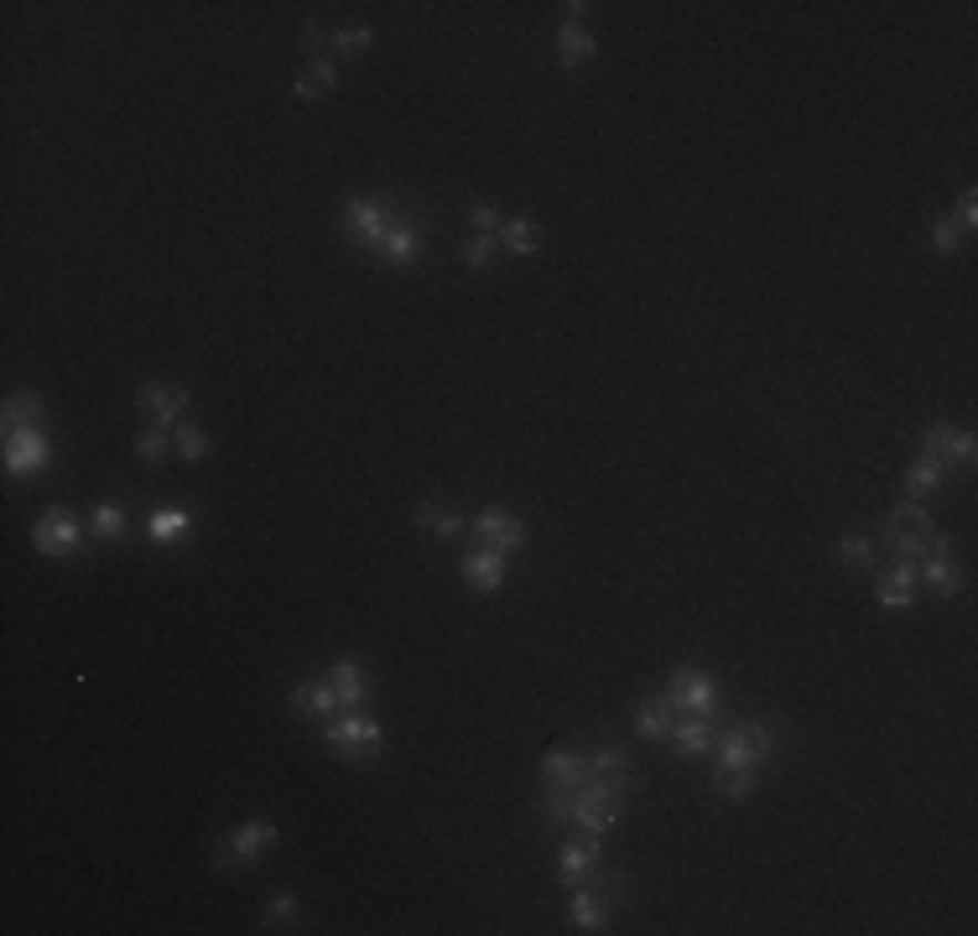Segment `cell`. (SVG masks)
<instances>
[{"label": "cell", "instance_id": "cell-26", "mask_svg": "<svg viewBox=\"0 0 978 936\" xmlns=\"http://www.w3.org/2000/svg\"><path fill=\"white\" fill-rule=\"evenodd\" d=\"M588 775H604V781H615V785H636V765H630V754L625 749H594L588 754Z\"/></svg>", "mask_w": 978, "mask_h": 936}, {"label": "cell", "instance_id": "cell-4", "mask_svg": "<svg viewBox=\"0 0 978 936\" xmlns=\"http://www.w3.org/2000/svg\"><path fill=\"white\" fill-rule=\"evenodd\" d=\"M667 698L677 713H698V718H713L719 713V681L698 671V666H677L667 681Z\"/></svg>", "mask_w": 978, "mask_h": 936}, {"label": "cell", "instance_id": "cell-20", "mask_svg": "<svg viewBox=\"0 0 978 936\" xmlns=\"http://www.w3.org/2000/svg\"><path fill=\"white\" fill-rule=\"evenodd\" d=\"M671 749L682 754V760H698V754H708V744H713V718H698V713H677V723H671Z\"/></svg>", "mask_w": 978, "mask_h": 936}, {"label": "cell", "instance_id": "cell-5", "mask_svg": "<svg viewBox=\"0 0 978 936\" xmlns=\"http://www.w3.org/2000/svg\"><path fill=\"white\" fill-rule=\"evenodd\" d=\"M391 224H395V208L385 204V198H349V204H343V235L354 239V245H370V250H375Z\"/></svg>", "mask_w": 978, "mask_h": 936}, {"label": "cell", "instance_id": "cell-25", "mask_svg": "<svg viewBox=\"0 0 978 936\" xmlns=\"http://www.w3.org/2000/svg\"><path fill=\"white\" fill-rule=\"evenodd\" d=\"M0 422H6V432H42V422H48V407H42V395H6V411H0Z\"/></svg>", "mask_w": 978, "mask_h": 936}, {"label": "cell", "instance_id": "cell-19", "mask_svg": "<svg viewBox=\"0 0 978 936\" xmlns=\"http://www.w3.org/2000/svg\"><path fill=\"white\" fill-rule=\"evenodd\" d=\"M308 42H312V63L297 73V84H292L297 100H318V94H328V89L339 84V69H333V58L318 48V32H312V27H308Z\"/></svg>", "mask_w": 978, "mask_h": 936}, {"label": "cell", "instance_id": "cell-12", "mask_svg": "<svg viewBox=\"0 0 978 936\" xmlns=\"http://www.w3.org/2000/svg\"><path fill=\"white\" fill-rule=\"evenodd\" d=\"M48 469V438L42 432H6V474L37 479Z\"/></svg>", "mask_w": 978, "mask_h": 936}, {"label": "cell", "instance_id": "cell-9", "mask_svg": "<svg viewBox=\"0 0 978 936\" xmlns=\"http://www.w3.org/2000/svg\"><path fill=\"white\" fill-rule=\"evenodd\" d=\"M136 407L146 411V422L172 432V426L183 422V411H188V391L183 385H162V380H146L136 391Z\"/></svg>", "mask_w": 978, "mask_h": 936}, {"label": "cell", "instance_id": "cell-27", "mask_svg": "<svg viewBox=\"0 0 978 936\" xmlns=\"http://www.w3.org/2000/svg\"><path fill=\"white\" fill-rule=\"evenodd\" d=\"M412 521L422 531H432V536H459V531H464V515L453 511V505H437V500H422L412 511Z\"/></svg>", "mask_w": 978, "mask_h": 936}, {"label": "cell", "instance_id": "cell-10", "mask_svg": "<svg viewBox=\"0 0 978 936\" xmlns=\"http://www.w3.org/2000/svg\"><path fill=\"white\" fill-rule=\"evenodd\" d=\"M922 453L953 463V469H974V453H978V448H974V432H968V426L931 422L927 432H922Z\"/></svg>", "mask_w": 978, "mask_h": 936}, {"label": "cell", "instance_id": "cell-39", "mask_svg": "<svg viewBox=\"0 0 978 936\" xmlns=\"http://www.w3.org/2000/svg\"><path fill=\"white\" fill-rule=\"evenodd\" d=\"M292 920H297V901H292V895H271V905H266V926L276 932V926H292Z\"/></svg>", "mask_w": 978, "mask_h": 936}, {"label": "cell", "instance_id": "cell-7", "mask_svg": "<svg viewBox=\"0 0 978 936\" xmlns=\"http://www.w3.org/2000/svg\"><path fill=\"white\" fill-rule=\"evenodd\" d=\"M276 837H281V833H276V822H245V827H235V833L219 843V853H214V868H219V874H229V868L250 864L256 853L271 848Z\"/></svg>", "mask_w": 978, "mask_h": 936}, {"label": "cell", "instance_id": "cell-31", "mask_svg": "<svg viewBox=\"0 0 978 936\" xmlns=\"http://www.w3.org/2000/svg\"><path fill=\"white\" fill-rule=\"evenodd\" d=\"M755 781H760V770H713V791H719L723 801H750L755 796Z\"/></svg>", "mask_w": 978, "mask_h": 936}, {"label": "cell", "instance_id": "cell-37", "mask_svg": "<svg viewBox=\"0 0 978 936\" xmlns=\"http://www.w3.org/2000/svg\"><path fill=\"white\" fill-rule=\"evenodd\" d=\"M136 453L146 463H162V459H167V432H162V426H146V432L136 438Z\"/></svg>", "mask_w": 978, "mask_h": 936}, {"label": "cell", "instance_id": "cell-13", "mask_svg": "<svg viewBox=\"0 0 978 936\" xmlns=\"http://www.w3.org/2000/svg\"><path fill=\"white\" fill-rule=\"evenodd\" d=\"M375 250L385 256V266H395V271L416 266V260H422V219H395Z\"/></svg>", "mask_w": 978, "mask_h": 936}, {"label": "cell", "instance_id": "cell-14", "mask_svg": "<svg viewBox=\"0 0 978 936\" xmlns=\"http://www.w3.org/2000/svg\"><path fill=\"white\" fill-rule=\"evenodd\" d=\"M557 864H563V880L567 885H584V880H594V868H599V833H567L563 853H557Z\"/></svg>", "mask_w": 978, "mask_h": 936}, {"label": "cell", "instance_id": "cell-35", "mask_svg": "<svg viewBox=\"0 0 978 936\" xmlns=\"http://www.w3.org/2000/svg\"><path fill=\"white\" fill-rule=\"evenodd\" d=\"M838 562H843V567H854V573L875 567V536H843V542H838Z\"/></svg>", "mask_w": 978, "mask_h": 936}, {"label": "cell", "instance_id": "cell-42", "mask_svg": "<svg viewBox=\"0 0 978 936\" xmlns=\"http://www.w3.org/2000/svg\"><path fill=\"white\" fill-rule=\"evenodd\" d=\"M469 219H474V229H480V235H495L500 224H505L495 204H474V208H469Z\"/></svg>", "mask_w": 978, "mask_h": 936}, {"label": "cell", "instance_id": "cell-2", "mask_svg": "<svg viewBox=\"0 0 978 936\" xmlns=\"http://www.w3.org/2000/svg\"><path fill=\"white\" fill-rule=\"evenodd\" d=\"M625 817V785L604 781V775H584L578 791H573V822L588 827V833H604Z\"/></svg>", "mask_w": 978, "mask_h": 936}, {"label": "cell", "instance_id": "cell-3", "mask_svg": "<svg viewBox=\"0 0 978 936\" xmlns=\"http://www.w3.org/2000/svg\"><path fill=\"white\" fill-rule=\"evenodd\" d=\"M771 749H775V729L760 723V718H750V723H739V729H729L719 739V765L723 770H760L771 760Z\"/></svg>", "mask_w": 978, "mask_h": 936}, {"label": "cell", "instance_id": "cell-34", "mask_svg": "<svg viewBox=\"0 0 978 936\" xmlns=\"http://www.w3.org/2000/svg\"><path fill=\"white\" fill-rule=\"evenodd\" d=\"M172 438H177V459L198 463L208 453V432L198 422H177V426H172Z\"/></svg>", "mask_w": 978, "mask_h": 936}, {"label": "cell", "instance_id": "cell-23", "mask_svg": "<svg viewBox=\"0 0 978 936\" xmlns=\"http://www.w3.org/2000/svg\"><path fill=\"white\" fill-rule=\"evenodd\" d=\"M879 536L891 542V552L900 562H922L931 552V542H937V531H931V526H891V521H885V531H879Z\"/></svg>", "mask_w": 978, "mask_h": 936}, {"label": "cell", "instance_id": "cell-6", "mask_svg": "<svg viewBox=\"0 0 978 936\" xmlns=\"http://www.w3.org/2000/svg\"><path fill=\"white\" fill-rule=\"evenodd\" d=\"M615 880L604 874L594 885H573V901H567V920H573V932H604V920H609V905H615L619 889H609Z\"/></svg>", "mask_w": 978, "mask_h": 936}, {"label": "cell", "instance_id": "cell-38", "mask_svg": "<svg viewBox=\"0 0 978 936\" xmlns=\"http://www.w3.org/2000/svg\"><path fill=\"white\" fill-rule=\"evenodd\" d=\"M931 245H937L943 256H953V250H958V245H962V229H958V224H953V214H943V219L931 224Z\"/></svg>", "mask_w": 978, "mask_h": 936}, {"label": "cell", "instance_id": "cell-36", "mask_svg": "<svg viewBox=\"0 0 978 936\" xmlns=\"http://www.w3.org/2000/svg\"><path fill=\"white\" fill-rule=\"evenodd\" d=\"M490 260H495V235H474L464 245V266H469V271H484Z\"/></svg>", "mask_w": 978, "mask_h": 936}, {"label": "cell", "instance_id": "cell-28", "mask_svg": "<svg viewBox=\"0 0 978 936\" xmlns=\"http://www.w3.org/2000/svg\"><path fill=\"white\" fill-rule=\"evenodd\" d=\"M500 245L511 250V256H532L536 245H542V224L532 214H521V219H505L500 224Z\"/></svg>", "mask_w": 978, "mask_h": 936}, {"label": "cell", "instance_id": "cell-16", "mask_svg": "<svg viewBox=\"0 0 978 936\" xmlns=\"http://www.w3.org/2000/svg\"><path fill=\"white\" fill-rule=\"evenodd\" d=\"M459 573H464L469 588H480V594H500V583H505V552L474 546V552H464Z\"/></svg>", "mask_w": 978, "mask_h": 936}, {"label": "cell", "instance_id": "cell-29", "mask_svg": "<svg viewBox=\"0 0 978 936\" xmlns=\"http://www.w3.org/2000/svg\"><path fill=\"white\" fill-rule=\"evenodd\" d=\"M588 58H594V37H588L578 21H563V32H557V63H563V69H578Z\"/></svg>", "mask_w": 978, "mask_h": 936}, {"label": "cell", "instance_id": "cell-30", "mask_svg": "<svg viewBox=\"0 0 978 936\" xmlns=\"http://www.w3.org/2000/svg\"><path fill=\"white\" fill-rule=\"evenodd\" d=\"M943 479H947V463H943V459H931V453H922V459H916V463L906 469V490H910V500H922V494L943 490Z\"/></svg>", "mask_w": 978, "mask_h": 936}, {"label": "cell", "instance_id": "cell-32", "mask_svg": "<svg viewBox=\"0 0 978 936\" xmlns=\"http://www.w3.org/2000/svg\"><path fill=\"white\" fill-rule=\"evenodd\" d=\"M89 531H94L100 542H115V536L125 531V505L121 500H100V505L89 511Z\"/></svg>", "mask_w": 978, "mask_h": 936}, {"label": "cell", "instance_id": "cell-21", "mask_svg": "<svg viewBox=\"0 0 978 936\" xmlns=\"http://www.w3.org/2000/svg\"><path fill=\"white\" fill-rule=\"evenodd\" d=\"M916 562H900L895 573H885L879 578V588H875V598H879V609H910L916 604Z\"/></svg>", "mask_w": 978, "mask_h": 936}, {"label": "cell", "instance_id": "cell-11", "mask_svg": "<svg viewBox=\"0 0 978 936\" xmlns=\"http://www.w3.org/2000/svg\"><path fill=\"white\" fill-rule=\"evenodd\" d=\"M474 542L480 546H490V552H505V557H511L515 546L526 542V526H521V521H515L511 511H500V505H490V511H480L474 515Z\"/></svg>", "mask_w": 978, "mask_h": 936}, {"label": "cell", "instance_id": "cell-17", "mask_svg": "<svg viewBox=\"0 0 978 936\" xmlns=\"http://www.w3.org/2000/svg\"><path fill=\"white\" fill-rule=\"evenodd\" d=\"M323 681L339 692V708H364V698H370V677H364V666L354 656H339L323 671Z\"/></svg>", "mask_w": 978, "mask_h": 936}, {"label": "cell", "instance_id": "cell-22", "mask_svg": "<svg viewBox=\"0 0 978 936\" xmlns=\"http://www.w3.org/2000/svg\"><path fill=\"white\" fill-rule=\"evenodd\" d=\"M671 723H677V708H671L667 692H656V698H640L636 702V733H640V739H667Z\"/></svg>", "mask_w": 978, "mask_h": 936}, {"label": "cell", "instance_id": "cell-41", "mask_svg": "<svg viewBox=\"0 0 978 936\" xmlns=\"http://www.w3.org/2000/svg\"><path fill=\"white\" fill-rule=\"evenodd\" d=\"M333 48H339V52L370 48V27H343V32H333Z\"/></svg>", "mask_w": 978, "mask_h": 936}, {"label": "cell", "instance_id": "cell-33", "mask_svg": "<svg viewBox=\"0 0 978 936\" xmlns=\"http://www.w3.org/2000/svg\"><path fill=\"white\" fill-rule=\"evenodd\" d=\"M188 531V511H177V505H156L152 511V542H177Z\"/></svg>", "mask_w": 978, "mask_h": 936}, {"label": "cell", "instance_id": "cell-15", "mask_svg": "<svg viewBox=\"0 0 978 936\" xmlns=\"http://www.w3.org/2000/svg\"><path fill=\"white\" fill-rule=\"evenodd\" d=\"M947 552H953V542H947V536H937L927 557L916 562V578H927L943 598H958L962 594V573L953 567V557H947Z\"/></svg>", "mask_w": 978, "mask_h": 936}, {"label": "cell", "instance_id": "cell-8", "mask_svg": "<svg viewBox=\"0 0 978 936\" xmlns=\"http://www.w3.org/2000/svg\"><path fill=\"white\" fill-rule=\"evenodd\" d=\"M32 546L42 557H73V552L84 546V531H79V521H73L69 511H48L32 526Z\"/></svg>", "mask_w": 978, "mask_h": 936}, {"label": "cell", "instance_id": "cell-18", "mask_svg": "<svg viewBox=\"0 0 978 936\" xmlns=\"http://www.w3.org/2000/svg\"><path fill=\"white\" fill-rule=\"evenodd\" d=\"M588 775V754H578V749H567V744H552L547 754H542V785H563V791H578V781Z\"/></svg>", "mask_w": 978, "mask_h": 936}, {"label": "cell", "instance_id": "cell-43", "mask_svg": "<svg viewBox=\"0 0 978 936\" xmlns=\"http://www.w3.org/2000/svg\"><path fill=\"white\" fill-rule=\"evenodd\" d=\"M953 224H958V229H974V224H978V193H974V187H968V193L958 198V208H953Z\"/></svg>", "mask_w": 978, "mask_h": 936}, {"label": "cell", "instance_id": "cell-24", "mask_svg": "<svg viewBox=\"0 0 978 936\" xmlns=\"http://www.w3.org/2000/svg\"><path fill=\"white\" fill-rule=\"evenodd\" d=\"M292 713L333 718V713H339V692H333L328 681H297V687H292Z\"/></svg>", "mask_w": 978, "mask_h": 936}, {"label": "cell", "instance_id": "cell-1", "mask_svg": "<svg viewBox=\"0 0 978 936\" xmlns=\"http://www.w3.org/2000/svg\"><path fill=\"white\" fill-rule=\"evenodd\" d=\"M323 739L339 760H349V765H370L380 754V744H385L380 723L364 713V708H339V713L323 723Z\"/></svg>", "mask_w": 978, "mask_h": 936}, {"label": "cell", "instance_id": "cell-40", "mask_svg": "<svg viewBox=\"0 0 978 936\" xmlns=\"http://www.w3.org/2000/svg\"><path fill=\"white\" fill-rule=\"evenodd\" d=\"M885 521H891V526H931V515L922 511L916 500H906V505H895V511L885 515Z\"/></svg>", "mask_w": 978, "mask_h": 936}]
</instances>
